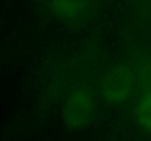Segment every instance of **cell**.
I'll return each instance as SVG.
<instances>
[{"instance_id":"6da1fadb","label":"cell","mask_w":151,"mask_h":141,"mask_svg":"<svg viewBox=\"0 0 151 141\" xmlns=\"http://www.w3.org/2000/svg\"><path fill=\"white\" fill-rule=\"evenodd\" d=\"M137 85V72L126 65H117L106 74L101 82V95L107 103L111 104L125 103L135 91Z\"/></svg>"},{"instance_id":"7a4b0ae2","label":"cell","mask_w":151,"mask_h":141,"mask_svg":"<svg viewBox=\"0 0 151 141\" xmlns=\"http://www.w3.org/2000/svg\"><path fill=\"white\" fill-rule=\"evenodd\" d=\"M96 115V104L91 93L85 88L75 90L66 98L62 109L63 124L69 129H82L88 127Z\"/></svg>"},{"instance_id":"3957f363","label":"cell","mask_w":151,"mask_h":141,"mask_svg":"<svg viewBox=\"0 0 151 141\" xmlns=\"http://www.w3.org/2000/svg\"><path fill=\"white\" fill-rule=\"evenodd\" d=\"M135 118L139 127L151 132V91H145L135 106Z\"/></svg>"},{"instance_id":"277c9868","label":"cell","mask_w":151,"mask_h":141,"mask_svg":"<svg viewBox=\"0 0 151 141\" xmlns=\"http://www.w3.org/2000/svg\"><path fill=\"white\" fill-rule=\"evenodd\" d=\"M53 10L63 19H75L82 13L79 0H53Z\"/></svg>"},{"instance_id":"5b68a950","label":"cell","mask_w":151,"mask_h":141,"mask_svg":"<svg viewBox=\"0 0 151 141\" xmlns=\"http://www.w3.org/2000/svg\"><path fill=\"white\" fill-rule=\"evenodd\" d=\"M138 77V84L142 87L144 93L151 91V62H147L141 66V71L137 74Z\"/></svg>"}]
</instances>
